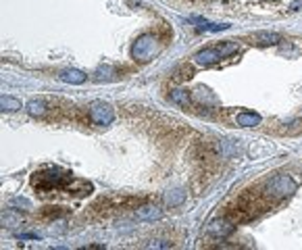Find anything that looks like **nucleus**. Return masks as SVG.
<instances>
[{
	"label": "nucleus",
	"instance_id": "obj_1",
	"mask_svg": "<svg viewBox=\"0 0 302 250\" xmlns=\"http://www.w3.org/2000/svg\"><path fill=\"white\" fill-rule=\"evenodd\" d=\"M73 179V173H63L61 169H44L31 175V186L38 192H53V190H67L69 181Z\"/></svg>",
	"mask_w": 302,
	"mask_h": 250
},
{
	"label": "nucleus",
	"instance_id": "obj_2",
	"mask_svg": "<svg viewBox=\"0 0 302 250\" xmlns=\"http://www.w3.org/2000/svg\"><path fill=\"white\" fill-rule=\"evenodd\" d=\"M236 50H238V44H233V42L221 44V46H217V48H205V50H200V53H196L194 63L200 65V67H211L215 63H219L221 59L233 55Z\"/></svg>",
	"mask_w": 302,
	"mask_h": 250
},
{
	"label": "nucleus",
	"instance_id": "obj_3",
	"mask_svg": "<svg viewBox=\"0 0 302 250\" xmlns=\"http://www.w3.org/2000/svg\"><path fill=\"white\" fill-rule=\"evenodd\" d=\"M155 53H157V38L150 36V33L140 36L136 42H133V46H131V59L133 61H140V63L150 61V57H153Z\"/></svg>",
	"mask_w": 302,
	"mask_h": 250
},
{
	"label": "nucleus",
	"instance_id": "obj_4",
	"mask_svg": "<svg viewBox=\"0 0 302 250\" xmlns=\"http://www.w3.org/2000/svg\"><path fill=\"white\" fill-rule=\"evenodd\" d=\"M294 192H296V181L288 175H275L267 183V196H271V198H283Z\"/></svg>",
	"mask_w": 302,
	"mask_h": 250
},
{
	"label": "nucleus",
	"instance_id": "obj_5",
	"mask_svg": "<svg viewBox=\"0 0 302 250\" xmlns=\"http://www.w3.org/2000/svg\"><path fill=\"white\" fill-rule=\"evenodd\" d=\"M90 119H92V123H96V125H100V127H107V125H111L113 119H115V111H113V107L107 105V103H94V105L90 107Z\"/></svg>",
	"mask_w": 302,
	"mask_h": 250
},
{
	"label": "nucleus",
	"instance_id": "obj_6",
	"mask_svg": "<svg viewBox=\"0 0 302 250\" xmlns=\"http://www.w3.org/2000/svg\"><path fill=\"white\" fill-rule=\"evenodd\" d=\"M253 42L259 46H275L281 42V36L275 31H257L253 36Z\"/></svg>",
	"mask_w": 302,
	"mask_h": 250
},
{
	"label": "nucleus",
	"instance_id": "obj_7",
	"mask_svg": "<svg viewBox=\"0 0 302 250\" xmlns=\"http://www.w3.org/2000/svg\"><path fill=\"white\" fill-rule=\"evenodd\" d=\"M59 77H61V81L71 83V86H79V83H83L88 79V75L83 71H79V69H63L59 73Z\"/></svg>",
	"mask_w": 302,
	"mask_h": 250
},
{
	"label": "nucleus",
	"instance_id": "obj_8",
	"mask_svg": "<svg viewBox=\"0 0 302 250\" xmlns=\"http://www.w3.org/2000/svg\"><path fill=\"white\" fill-rule=\"evenodd\" d=\"M233 227L231 223H227V221H213L211 225H209V233L211 236H215V238H227V236H231L233 233Z\"/></svg>",
	"mask_w": 302,
	"mask_h": 250
},
{
	"label": "nucleus",
	"instance_id": "obj_9",
	"mask_svg": "<svg viewBox=\"0 0 302 250\" xmlns=\"http://www.w3.org/2000/svg\"><path fill=\"white\" fill-rule=\"evenodd\" d=\"M136 215H138V219H142V221H157V219H161V217H163V209H159L155 205H148V207L138 209Z\"/></svg>",
	"mask_w": 302,
	"mask_h": 250
},
{
	"label": "nucleus",
	"instance_id": "obj_10",
	"mask_svg": "<svg viewBox=\"0 0 302 250\" xmlns=\"http://www.w3.org/2000/svg\"><path fill=\"white\" fill-rule=\"evenodd\" d=\"M183 200H186V192H183L181 188L171 190V192H167V194H165V205H167V207H171V209L183 205Z\"/></svg>",
	"mask_w": 302,
	"mask_h": 250
},
{
	"label": "nucleus",
	"instance_id": "obj_11",
	"mask_svg": "<svg viewBox=\"0 0 302 250\" xmlns=\"http://www.w3.org/2000/svg\"><path fill=\"white\" fill-rule=\"evenodd\" d=\"M259 123H261V115H257V113H240L238 115L240 127H257Z\"/></svg>",
	"mask_w": 302,
	"mask_h": 250
},
{
	"label": "nucleus",
	"instance_id": "obj_12",
	"mask_svg": "<svg viewBox=\"0 0 302 250\" xmlns=\"http://www.w3.org/2000/svg\"><path fill=\"white\" fill-rule=\"evenodd\" d=\"M171 103L177 107H190L192 98H190L188 90H171Z\"/></svg>",
	"mask_w": 302,
	"mask_h": 250
},
{
	"label": "nucleus",
	"instance_id": "obj_13",
	"mask_svg": "<svg viewBox=\"0 0 302 250\" xmlns=\"http://www.w3.org/2000/svg\"><path fill=\"white\" fill-rule=\"evenodd\" d=\"M19 109H21V103L17 98H13V96H3V98H0V111H3V113H15Z\"/></svg>",
	"mask_w": 302,
	"mask_h": 250
},
{
	"label": "nucleus",
	"instance_id": "obj_14",
	"mask_svg": "<svg viewBox=\"0 0 302 250\" xmlns=\"http://www.w3.org/2000/svg\"><path fill=\"white\" fill-rule=\"evenodd\" d=\"M198 23V31H225L229 29L227 23H211V21H205V19H194Z\"/></svg>",
	"mask_w": 302,
	"mask_h": 250
},
{
	"label": "nucleus",
	"instance_id": "obj_15",
	"mask_svg": "<svg viewBox=\"0 0 302 250\" xmlns=\"http://www.w3.org/2000/svg\"><path fill=\"white\" fill-rule=\"evenodd\" d=\"M25 109H27V113H29L31 117H42V115L46 113V105H44V100H29Z\"/></svg>",
	"mask_w": 302,
	"mask_h": 250
},
{
	"label": "nucleus",
	"instance_id": "obj_16",
	"mask_svg": "<svg viewBox=\"0 0 302 250\" xmlns=\"http://www.w3.org/2000/svg\"><path fill=\"white\" fill-rule=\"evenodd\" d=\"M148 248H171V242H165V240H155L150 242Z\"/></svg>",
	"mask_w": 302,
	"mask_h": 250
},
{
	"label": "nucleus",
	"instance_id": "obj_17",
	"mask_svg": "<svg viewBox=\"0 0 302 250\" xmlns=\"http://www.w3.org/2000/svg\"><path fill=\"white\" fill-rule=\"evenodd\" d=\"M15 205H21V207H25V209H31L29 200H25V198H13V200H11V207H15Z\"/></svg>",
	"mask_w": 302,
	"mask_h": 250
},
{
	"label": "nucleus",
	"instance_id": "obj_18",
	"mask_svg": "<svg viewBox=\"0 0 302 250\" xmlns=\"http://www.w3.org/2000/svg\"><path fill=\"white\" fill-rule=\"evenodd\" d=\"M17 238H21V240H40L38 233H17Z\"/></svg>",
	"mask_w": 302,
	"mask_h": 250
},
{
	"label": "nucleus",
	"instance_id": "obj_19",
	"mask_svg": "<svg viewBox=\"0 0 302 250\" xmlns=\"http://www.w3.org/2000/svg\"><path fill=\"white\" fill-rule=\"evenodd\" d=\"M300 7H302V0H296V3L292 5V11H298Z\"/></svg>",
	"mask_w": 302,
	"mask_h": 250
}]
</instances>
